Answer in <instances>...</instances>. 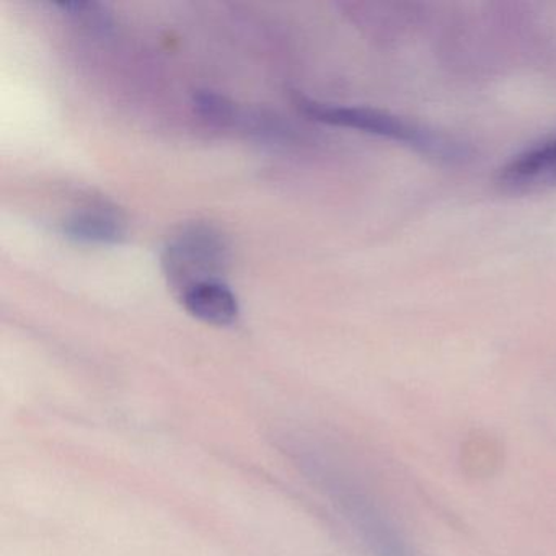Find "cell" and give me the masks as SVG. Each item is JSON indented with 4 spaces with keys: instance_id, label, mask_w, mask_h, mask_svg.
I'll return each mask as SVG.
<instances>
[{
    "instance_id": "cell-1",
    "label": "cell",
    "mask_w": 556,
    "mask_h": 556,
    "mask_svg": "<svg viewBox=\"0 0 556 556\" xmlns=\"http://www.w3.org/2000/svg\"><path fill=\"white\" fill-rule=\"evenodd\" d=\"M298 103L305 115L317 122L389 139L435 161L460 164L470 157V149L457 139L382 110L327 105L305 99H299Z\"/></svg>"
},
{
    "instance_id": "cell-2",
    "label": "cell",
    "mask_w": 556,
    "mask_h": 556,
    "mask_svg": "<svg viewBox=\"0 0 556 556\" xmlns=\"http://www.w3.org/2000/svg\"><path fill=\"white\" fill-rule=\"evenodd\" d=\"M229 262V247L219 230L204 224L185 227L165 247L162 268L180 298L194 286L220 281Z\"/></svg>"
},
{
    "instance_id": "cell-3",
    "label": "cell",
    "mask_w": 556,
    "mask_h": 556,
    "mask_svg": "<svg viewBox=\"0 0 556 556\" xmlns=\"http://www.w3.org/2000/svg\"><path fill=\"white\" fill-rule=\"evenodd\" d=\"M506 194H533L556 188V136L520 152L496 175Z\"/></svg>"
},
{
    "instance_id": "cell-4",
    "label": "cell",
    "mask_w": 556,
    "mask_h": 556,
    "mask_svg": "<svg viewBox=\"0 0 556 556\" xmlns=\"http://www.w3.org/2000/svg\"><path fill=\"white\" fill-rule=\"evenodd\" d=\"M178 299L188 314L204 324L229 327L239 318L240 308L236 294L223 281L194 286Z\"/></svg>"
},
{
    "instance_id": "cell-5",
    "label": "cell",
    "mask_w": 556,
    "mask_h": 556,
    "mask_svg": "<svg viewBox=\"0 0 556 556\" xmlns=\"http://www.w3.org/2000/svg\"><path fill=\"white\" fill-rule=\"evenodd\" d=\"M67 239L93 245H112L122 242L126 236L125 224L109 211H86L74 214L61 227Z\"/></svg>"
},
{
    "instance_id": "cell-6",
    "label": "cell",
    "mask_w": 556,
    "mask_h": 556,
    "mask_svg": "<svg viewBox=\"0 0 556 556\" xmlns=\"http://www.w3.org/2000/svg\"><path fill=\"white\" fill-rule=\"evenodd\" d=\"M194 105L204 118L216 125H233L239 119L236 105L217 93L198 92L194 96Z\"/></svg>"
}]
</instances>
